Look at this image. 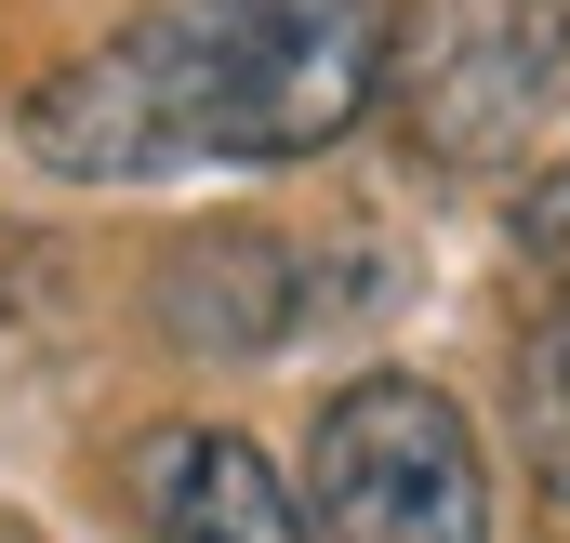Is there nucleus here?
<instances>
[{"mask_svg":"<svg viewBox=\"0 0 570 543\" xmlns=\"http://www.w3.org/2000/svg\"><path fill=\"white\" fill-rule=\"evenodd\" d=\"M385 0H146L27 93V159L67 186H159L213 159H318L385 107Z\"/></svg>","mask_w":570,"mask_h":543,"instance_id":"obj_1","label":"nucleus"},{"mask_svg":"<svg viewBox=\"0 0 570 543\" xmlns=\"http://www.w3.org/2000/svg\"><path fill=\"white\" fill-rule=\"evenodd\" d=\"M292 504H305V543H491L478 424L412 372H358L318 411Z\"/></svg>","mask_w":570,"mask_h":543,"instance_id":"obj_2","label":"nucleus"},{"mask_svg":"<svg viewBox=\"0 0 570 543\" xmlns=\"http://www.w3.org/2000/svg\"><path fill=\"white\" fill-rule=\"evenodd\" d=\"M570 93V0H412L385 27V107L425 159L504 172Z\"/></svg>","mask_w":570,"mask_h":543,"instance_id":"obj_3","label":"nucleus"},{"mask_svg":"<svg viewBox=\"0 0 570 543\" xmlns=\"http://www.w3.org/2000/svg\"><path fill=\"white\" fill-rule=\"evenodd\" d=\"M134 531L146 543H305V504L253 437L159 424V437H134Z\"/></svg>","mask_w":570,"mask_h":543,"instance_id":"obj_4","label":"nucleus"},{"mask_svg":"<svg viewBox=\"0 0 570 543\" xmlns=\"http://www.w3.org/2000/svg\"><path fill=\"white\" fill-rule=\"evenodd\" d=\"M159 318L186 332V345H279L292 332V253L266 226H226V239H186L173 278H159Z\"/></svg>","mask_w":570,"mask_h":543,"instance_id":"obj_5","label":"nucleus"},{"mask_svg":"<svg viewBox=\"0 0 570 543\" xmlns=\"http://www.w3.org/2000/svg\"><path fill=\"white\" fill-rule=\"evenodd\" d=\"M504 424H518V464L531 491L570 517V292L518 332V372H504Z\"/></svg>","mask_w":570,"mask_h":543,"instance_id":"obj_6","label":"nucleus"}]
</instances>
